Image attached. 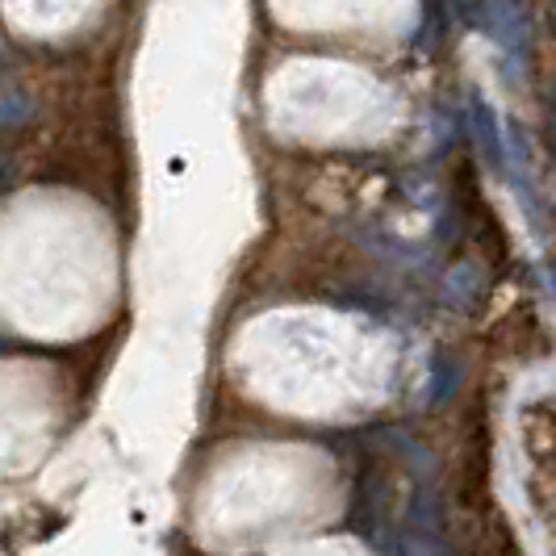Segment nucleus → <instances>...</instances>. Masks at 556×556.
I'll return each mask as SVG.
<instances>
[{"mask_svg": "<svg viewBox=\"0 0 556 556\" xmlns=\"http://www.w3.org/2000/svg\"><path fill=\"white\" fill-rule=\"evenodd\" d=\"M548 280H553V289H556V264H553V268H548Z\"/></svg>", "mask_w": 556, "mask_h": 556, "instance_id": "nucleus-8", "label": "nucleus"}, {"mask_svg": "<svg viewBox=\"0 0 556 556\" xmlns=\"http://www.w3.org/2000/svg\"><path fill=\"white\" fill-rule=\"evenodd\" d=\"M452 4H456V9H460V13H465V17H477V13H481V4H485V0H452Z\"/></svg>", "mask_w": 556, "mask_h": 556, "instance_id": "nucleus-6", "label": "nucleus"}, {"mask_svg": "<svg viewBox=\"0 0 556 556\" xmlns=\"http://www.w3.org/2000/svg\"><path fill=\"white\" fill-rule=\"evenodd\" d=\"M456 386H460V364L452 361L447 352H440L435 364H431V402H447L456 393Z\"/></svg>", "mask_w": 556, "mask_h": 556, "instance_id": "nucleus-4", "label": "nucleus"}, {"mask_svg": "<svg viewBox=\"0 0 556 556\" xmlns=\"http://www.w3.org/2000/svg\"><path fill=\"white\" fill-rule=\"evenodd\" d=\"M481 289H485V280H481V268L469 264V260H460L452 273L444 277V289H440V298H444V306L452 309H473L481 302Z\"/></svg>", "mask_w": 556, "mask_h": 556, "instance_id": "nucleus-3", "label": "nucleus"}, {"mask_svg": "<svg viewBox=\"0 0 556 556\" xmlns=\"http://www.w3.org/2000/svg\"><path fill=\"white\" fill-rule=\"evenodd\" d=\"M553 26H556V4H553Z\"/></svg>", "mask_w": 556, "mask_h": 556, "instance_id": "nucleus-10", "label": "nucleus"}, {"mask_svg": "<svg viewBox=\"0 0 556 556\" xmlns=\"http://www.w3.org/2000/svg\"><path fill=\"white\" fill-rule=\"evenodd\" d=\"M548 147H553V151H556V117H553V122H548Z\"/></svg>", "mask_w": 556, "mask_h": 556, "instance_id": "nucleus-7", "label": "nucleus"}, {"mask_svg": "<svg viewBox=\"0 0 556 556\" xmlns=\"http://www.w3.org/2000/svg\"><path fill=\"white\" fill-rule=\"evenodd\" d=\"M553 117H556V88H553Z\"/></svg>", "mask_w": 556, "mask_h": 556, "instance_id": "nucleus-9", "label": "nucleus"}, {"mask_svg": "<svg viewBox=\"0 0 556 556\" xmlns=\"http://www.w3.org/2000/svg\"><path fill=\"white\" fill-rule=\"evenodd\" d=\"M477 26L490 34V42L498 47L502 55L528 59L531 29H528V13H523L519 0H485L481 13H477Z\"/></svg>", "mask_w": 556, "mask_h": 556, "instance_id": "nucleus-1", "label": "nucleus"}, {"mask_svg": "<svg viewBox=\"0 0 556 556\" xmlns=\"http://www.w3.org/2000/svg\"><path fill=\"white\" fill-rule=\"evenodd\" d=\"M29 113H34V101H26L13 84L4 88V130H17L22 122H29Z\"/></svg>", "mask_w": 556, "mask_h": 556, "instance_id": "nucleus-5", "label": "nucleus"}, {"mask_svg": "<svg viewBox=\"0 0 556 556\" xmlns=\"http://www.w3.org/2000/svg\"><path fill=\"white\" fill-rule=\"evenodd\" d=\"M469 122H473V139L481 147V155L502 172V151H506V126H498V113L494 105L481 97V92H469Z\"/></svg>", "mask_w": 556, "mask_h": 556, "instance_id": "nucleus-2", "label": "nucleus"}]
</instances>
